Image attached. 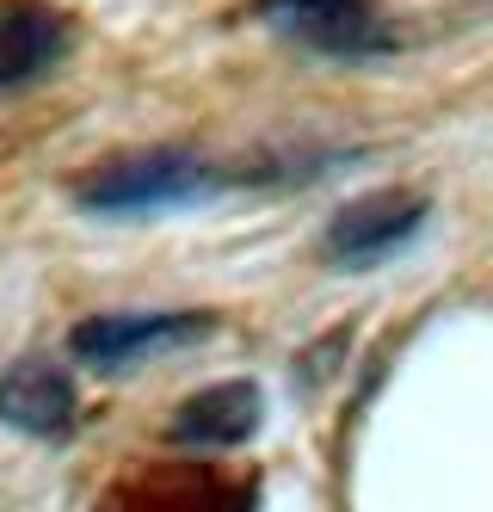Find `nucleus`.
Returning <instances> with one entry per match:
<instances>
[{
	"label": "nucleus",
	"instance_id": "1",
	"mask_svg": "<svg viewBox=\"0 0 493 512\" xmlns=\"http://www.w3.org/2000/svg\"><path fill=\"white\" fill-rule=\"evenodd\" d=\"M222 192V173L185 149H148L130 161L99 167L74 204L87 216H155V210H179V204H204Z\"/></svg>",
	"mask_w": 493,
	"mask_h": 512
},
{
	"label": "nucleus",
	"instance_id": "2",
	"mask_svg": "<svg viewBox=\"0 0 493 512\" xmlns=\"http://www.w3.org/2000/svg\"><path fill=\"white\" fill-rule=\"evenodd\" d=\"M216 334V315L204 309H130V315H87L68 327V352L93 371H130L142 358H161L179 346H198Z\"/></svg>",
	"mask_w": 493,
	"mask_h": 512
},
{
	"label": "nucleus",
	"instance_id": "3",
	"mask_svg": "<svg viewBox=\"0 0 493 512\" xmlns=\"http://www.w3.org/2000/svg\"><path fill=\"white\" fill-rule=\"evenodd\" d=\"M426 216H432V204L420 192H401V186L364 192L346 210H333V223L321 235V253L333 266H346V272H370V266H383L389 253H401L413 235H420Z\"/></svg>",
	"mask_w": 493,
	"mask_h": 512
},
{
	"label": "nucleus",
	"instance_id": "4",
	"mask_svg": "<svg viewBox=\"0 0 493 512\" xmlns=\"http://www.w3.org/2000/svg\"><path fill=\"white\" fill-rule=\"evenodd\" d=\"M259 19L296 44H309L321 56H346V62L395 50L376 0H259Z\"/></svg>",
	"mask_w": 493,
	"mask_h": 512
},
{
	"label": "nucleus",
	"instance_id": "5",
	"mask_svg": "<svg viewBox=\"0 0 493 512\" xmlns=\"http://www.w3.org/2000/svg\"><path fill=\"white\" fill-rule=\"evenodd\" d=\"M74 50V19L50 0H0V99L50 81Z\"/></svg>",
	"mask_w": 493,
	"mask_h": 512
},
{
	"label": "nucleus",
	"instance_id": "6",
	"mask_svg": "<svg viewBox=\"0 0 493 512\" xmlns=\"http://www.w3.org/2000/svg\"><path fill=\"white\" fill-rule=\"evenodd\" d=\"M265 426V395L259 383L247 377H229V383H210L198 395H185L173 420H167V438L179 451H235Z\"/></svg>",
	"mask_w": 493,
	"mask_h": 512
},
{
	"label": "nucleus",
	"instance_id": "7",
	"mask_svg": "<svg viewBox=\"0 0 493 512\" xmlns=\"http://www.w3.org/2000/svg\"><path fill=\"white\" fill-rule=\"evenodd\" d=\"M0 420H7L13 432H25V438L56 445V438H68L74 426H81V389H74V377L62 371V364L19 358L13 371L0 377Z\"/></svg>",
	"mask_w": 493,
	"mask_h": 512
},
{
	"label": "nucleus",
	"instance_id": "8",
	"mask_svg": "<svg viewBox=\"0 0 493 512\" xmlns=\"http://www.w3.org/2000/svg\"><path fill=\"white\" fill-rule=\"evenodd\" d=\"M99 512H259V488L216 482V475H142V482H124Z\"/></svg>",
	"mask_w": 493,
	"mask_h": 512
}]
</instances>
